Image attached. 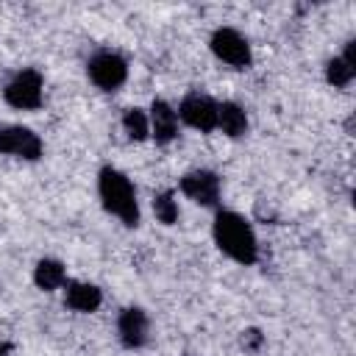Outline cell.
<instances>
[{
  "label": "cell",
  "instance_id": "obj_1",
  "mask_svg": "<svg viewBox=\"0 0 356 356\" xmlns=\"http://www.w3.org/2000/svg\"><path fill=\"white\" fill-rule=\"evenodd\" d=\"M211 236H214V245L231 261H236L242 267L256 264V259H259V239H256L253 225L239 211L220 209L214 214V222H211Z\"/></svg>",
  "mask_w": 356,
  "mask_h": 356
},
{
  "label": "cell",
  "instance_id": "obj_2",
  "mask_svg": "<svg viewBox=\"0 0 356 356\" xmlns=\"http://www.w3.org/2000/svg\"><path fill=\"white\" fill-rule=\"evenodd\" d=\"M97 197H100L103 209L108 214H114L122 225H128V228H136L139 225L136 189H134L131 178L122 170H117L111 164L100 167V172H97Z\"/></svg>",
  "mask_w": 356,
  "mask_h": 356
},
{
  "label": "cell",
  "instance_id": "obj_3",
  "mask_svg": "<svg viewBox=\"0 0 356 356\" xmlns=\"http://www.w3.org/2000/svg\"><path fill=\"white\" fill-rule=\"evenodd\" d=\"M3 100L17 111H36L42 106V100H44V78H42V72L33 70V67L17 70L3 86Z\"/></svg>",
  "mask_w": 356,
  "mask_h": 356
},
{
  "label": "cell",
  "instance_id": "obj_4",
  "mask_svg": "<svg viewBox=\"0 0 356 356\" xmlns=\"http://www.w3.org/2000/svg\"><path fill=\"white\" fill-rule=\"evenodd\" d=\"M209 50L214 53L217 61L234 67V70H248L253 64V53H250V42L245 33H239L231 25H220L214 28L211 39H209Z\"/></svg>",
  "mask_w": 356,
  "mask_h": 356
},
{
  "label": "cell",
  "instance_id": "obj_5",
  "mask_svg": "<svg viewBox=\"0 0 356 356\" xmlns=\"http://www.w3.org/2000/svg\"><path fill=\"white\" fill-rule=\"evenodd\" d=\"M86 75L100 92H117L128 81V61L117 50H97L86 61Z\"/></svg>",
  "mask_w": 356,
  "mask_h": 356
},
{
  "label": "cell",
  "instance_id": "obj_6",
  "mask_svg": "<svg viewBox=\"0 0 356 356\" xmlns=\"http://www.w3.org/2000/svg\"><path fill=\"white\" fill-rule=\"evenodd\" d=\"M0 153L22 161H39L44 153L42 136L25 125H6L0 128Z\"/></svg>",
  "mask_w": 356,
  "mask_h": 356
},
{
  "label": "cell",
  "instance_id": "obj_7",
  "mask_svg": "<svg viewBox=\"0 0 356 356\" xmlns=\"http://www.w3.org/2000/svg\"><path fill=\"white\" fill-rule=\"evenodd\" d=\"M178 120L186 122L189 128L200 131V134H211L217 131V100H211L209 95H200V92H189L178 108H175Z\"/></svg>",
  "mask_w": 356,
  "mask_h": 356
},
{
  "label": "cell",
  "instance_id": "obj_8",
  "mask_svg": "<svg viewBox=\"0 0 356 356\" xmlns=\"http://www.w3.org/2000/svg\"><path fill=\"white\" fill-rule=\"evenodd\" d=\"M178 189L184 197H189L197 206H217L220 200V175L214 170H189L178 178Z\"/></svg>",
  "mask_w": 356,
  "mask_h": 356
},
{
  "label": "cell",
  "instance_id": "obj_9",
  "mask_svg": "<svg viewBox=\"0 0 356 356\" xmlns=\"http://www.w3.org/2000/svg\"><path fill=\"white\" fill-rule=\"evenodd\" d=\"M147 331H150V320H147L145 309L128 306V309L120 312V317H117V337H120L122 348L139 350L147 342Z\"/></svg>",
  "mask_w": 356,
  "mask_h": 356
},
{
  "label": "cell",
  "instance_id": "obj_10",
  "mask_svg": "<svg viewBox=\"0 0 356 356\" xmlns=\"http://www.w3.org/2000/svg\"><path fill=\"white\" fill-rule=\"evenodd\" d=\"M147 122H150V136L156 145H170L178 136V114L167 100H153L150 111H147Z\"/></svg>",
  "mask_w": 356,
  "mask_h": 356
},
{
  "label": "cell",
  "instance_id": "obj_11",
  "mask_svg": "<svg viewBox=\"0 0 356 356\" xmlns=\"http://www.w3.org/2000/svg\"><path fill=\"white\" fill-rule=\"evenodd\" d=\"M64 303H67V309H72L78 314H89V312L100 309L103 292L97 284H89V281H67L64 284Z\"/></svg>",
  "mask_w": 356,
  "mask_h": 356
},
{
  "label": "cell",
  "instance_id": "obj_12",
  "mask_svg": "<svg viewBox=\"0 0 356 356\" xmlns=\"http://www.w3.org/2000/svg\"><path fill=\"white\" fill-rule=\"evenodd\" d=\"M353 75H356V39H350V42L345 44L342 56H334V58H328V64H325V81H328L331 86H337V89L350 86Z\"/></svg>",
  "mask_w": 356,
  "mask_h": 356
},
{
  "label": "cell",
  "instance_id": "obj_13",
  "mask_svg": "<svg viewBox=\"0 0 356 356\" xmlns=\"http://www.w3.org/2000/svg\"><path fill=\"white\" fill-rule=\"evenodd\" d=\"M217 128H220L225 136H231V139L245 136L248 128H250L248 111H245L239 103H234V100H222V103H217Z\"/></svg>",
  "mask_w": 356,
  "mask_h": 356
},
{
  "label": "cell",
  "instance_id": "obj_14",
  "mask_svg": "<svg viewBox=\"0 0 356 356\" xmlns=\"http://www.w3.org/2000/svg\"><path fill=\"white\" fill-rule=\"evenodd\" d=\"M33 284L42 292H56L67 284V270L58 259H39L33 267Z\"/></svg>",
  "mask_w": 356,
  "mask_h": 356
},
{
  "label": "cell",
  "instance_id": "obj_15",
  "mask_svg": "<svg viewBox=\"0 0 356 356\" xmlns=\"http://www.w3.org/2000/svg\"><path fill=\"white\" fill-rule=\"evenodd\" d=\"M122 131L128 134V139L134 142H145L150 136V122H147V111L145 108H125L122 111Z\"/></svg>",
  "mask_w": 356,
  "mask_h": 356
},
{
  "label": "cell",
  "instance_id": "obj_16",
  "mask_svg": "<svg viewBox=\"0 0 356 356\" xmlns=\"http://www.w3.org/2000/svg\"><path fill=\"white\" fill-rule=\"evenodd\" d=\"M153 214L161 225H175L178 222V200L172 192H156L153 195Z\"/></svg>",
  "mask_w": 356,
  "mask_h": 356
},
{
  "label": "cell",
  "instance_id": "obj_17",
  "mask_svg": "<svg viewBox=\"0 0 356 356\" xmlns=\"http://www.w3.org/2000/svg\"><path fill=\"white\" fill-rule=\"evenodd\" d=\"M261 342H264V337H261L259 328H248V331L242 334V348H248V350H259Z\"/></svg>",
  "mask_w": 356,
  "mask_h": 356
},
{
  "label": "cell",
  "instance_id": "obj_18",
  "mask_svg": "<svg viewBox=\"0 0 356 356\" xmlns=\"http://www.w3.org/2000/svg\"><path fill=\"white\" fill-rule=\"evenodd\" d=\"M6 353H8V345H6V342H0V356H6Z\"/></svg>",
  "mask_w": 356,
  "mask_h": 356
}]
</instances>
